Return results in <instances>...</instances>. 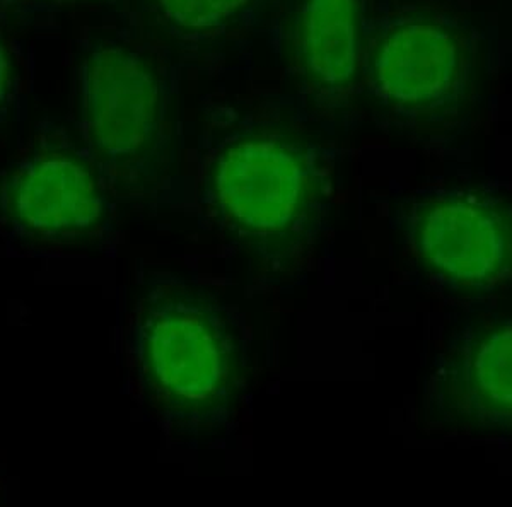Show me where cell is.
Segmentation results:
<instances>
[{"instance_id":"cell-3","label":"cell","mask_w":512,"mask_h":507,"mask_svg":"<svg viewBox=\"0 0 512 507\" xmlns=\"http://www.w3.org/2000/svg\"><path fill=\"white\" fill-rule=\"evenodd\" d=\"M178 65L134 28L82 36L72 65L77 137L122 205L161 214L180 202L187 135Z\"/></svg>"},{"instance_id":"cell-2","label":"cell","mask_w":512,"mask_h":507,"mask_svg":"<svg viewBox=\"0 0 512 507\" xmlns=\"http://www.w3.org/2000/svg\"><path fill=\"white\" fill-rule=\"evenodd\" d=\"M502 31L478 2L376 0L362 67V110L436 149L482 127L502 69Z\"/></svg>"},{"instance_id":"cell-11","label":"cell","mask_w":512,"mask_h":507,"mask_svg":"<svg viewBox=\"0 0 512 507\" xmlns=\"http://www.w3.org/2000/svg\"><path fill=\"white\" fill-rule=\"evenodd\" d=\"M0 6L7 12L12 23L19 26L38 14L45 12L62 11V9H76V7H94L105 9L122 16L125 0H0Z\"/></svg>"},{"instance_id":"cell-8","label":"cell","mask_w":512,"mask_h":507,"mask_svg":"<svg viewBox=\"0 0 512 507\" xmlns=\"http://www.w3.org/2000/svg\"><path fill=\"white\" fill-rule=\"evenodd\" d=\"M422 414L434 429L512 436V306L454 332L425 381Z\"/></svg>"},{"instance_id":"cell-13","label":"cell","mask_w":512,"mask_h":507,"mask_svg":"<svg viewBox=\"0 0 512 507\" xmlns=\"http://www.w3.org/2000/svg\"><path fill=\"white\" fill-rule=\"evenodd\" d=\"M511 18H512V0H511Z\"/></svg>"},{"instance_id":"cell-4","label":"cell","mask_w":512,"mask_h":507,"mask_svg":"<svg viewBox=\"0 0 512 507\" xmlns=\"http://www.w3.org/2000/svg\"><path fill=\"white\" fill-rule=\"evenodd\" d=\"M140 385L164 422L204 436L226 426L245 397L250 368L221 304L176 275H149L135 298Z\"/></svg>"},{"instance_id":"cell-1","label":"cell","mask_w":512,"mask_h":507,"mask_svg":"<svg viewBox=\"0 0 512 507\" xmlns=\"http://www.w3.org/2000/svg\"><path fill=\"white\" fill-rule=\"evenodd\" d=\"M198 195L214 228L265 284L313 253L337 193V164L315 123L289 103L217 108L207 120Z\"/></svg>"},{"instance_id":"cell-5","label":"cell","mask_w":512,"mask_h":507,"mask_svg":"<svg viewBox=\"0 0 512 507\" xmlns=\"http://www.w3.org/2000/svg\"><path fill=\"white\" fill-rule=\"evenodd\" d=\"M120 199L72 125L41 117L0 164V228L40 248H94L115 234Z\"/></svg>"},{"instance_id":"cell-12","label":"cell","mask_w":512,"mask_h":507,"mask_svg":"<svg viewBox=\"0 0 512 507\" xmlns=\"http://www.w3.org/2000/svg\"><path fill=\"white\" fill-rule=\"evenodd\" d=\"M463 2H478V0H463Z\"/></svg>"},{"instance_id":"cell-9","label":"cell","mask_w":512,"mask_h":507,"mask_svg":"<svg viewBox=\"0 0 512 507\" xmlns=\"http://www.w3.org/2000/svg\"><path fill=\"white\" fill-rule=\"evenodd\" d=\"M280 0H125L123 23L176 65L209 67L274 21Z\"/></svg>"},{"instance_id":"cell-7","label":"cell","mask_w":512,"mask_h":507,"mask_svg":"<svg viewBox=\"0 0 512 507\" xmlns=\"http://www.w3.org/2000/svg\"><path fill=\"white\" fill-rule=\"evenodd\" d=\"M376 0H280L272 28L292 88L311 118L333 132L362 111V67Z\"/></svg>"},{"instance_id":"cell-10","label":"cell","mask_w":512,"mask_h":507,"mask_svg":"<svg viewBox=\"0 0 512 507\" xmlns=\"http://www.w3.org/2000/svg\"><path fill=\"white\" fill-rule=\"evenodd\" d=\"M14 28L16 24L0 6V129L14 118L21 94V67L12 38Z\"/></svg>"},{"instance_id":"cell-6","label":"cell","mask_w":512,"mask_h":507,"mask_svg":"<svg viewBox=\"0 0 512 507\" xmlns=\"http://www.w3.org/2000/svg\"><path fill=\"white\" fill-rule=\"evenodd\" d=\"M408 255L437 286L480 303L512 289V197L483 183H449L393 205Z\"/></svg>"}]
</instances>
